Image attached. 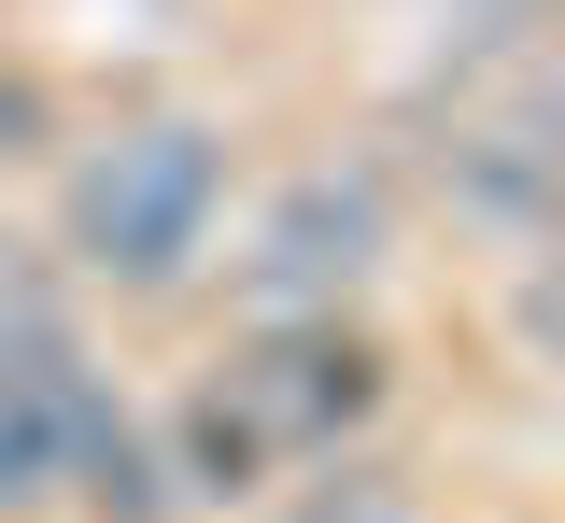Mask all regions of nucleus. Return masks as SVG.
Listing matches in <instances>:
<instances>
[{
  "mask_svg": "<svg viewBox=\"0 0 565 523\" xmlns=\"http://www.w3.org/2000/svg\"><path fill=\"white\" fill-rule=\"evenodd\" d=\"M226 213H241V128L199 114V99H141L114 128H71V156L43 170V226H57L71 298H114V311L212 298Z\"/></svg>",
  "mask_w": 565,
  "mask_h": 523,
  "instance_id": "nucleus-1",
  "label": "nucleus"
},
{
  "mask_svg": "<svg viewBox=\"0 0 565 523\" xmlns=\"http://www.w3.org/2000/svg\"><path fill=\"white\" fill-rule=\"evenodd\" d=\"M396 255H411V199H396V170H382V156H297L282 184H255V199L226 213L212 298H226V325L367 311Z\"/></svg>",
  "mask_w": 565,
  "mask_h": 523,
  "instance_id": "nucleus-2",
  "label": "nucleus"
},
{
  "mask_svg": "<svg viewBox=\"0 0 565 523\" xmlns=\"http://www.w3.org/2000/svg\"><path fill=\"white\" fill-rule=\"evenodd\" d=\"M212 382L255 410V439L282 452V481L297 467H326V452H367V425H382V396H396V369H382V340H367V311H297V325H226V354H212Z\"/></svg>",
  "mask_w": 565,
  "mask_h": 523,
  "instance_id": "nucleus-3",
  "label": "nucleus"
},
{
  "mask_svg": "<svg viewBox=\"0 0 565 523\" xmlns=\"http://www.w3.org/2000/svg\"><path fill=\"white\" fill-rule=\"evenodd\" d=\"M438 213L467 226L481 255H552L565 241V170H552V142L523 128V114H467V128H438Z\"/></svg>",
  "mask_w": 565,
  "mask_h": 523,
  "instance_id": "nucleus-4",
  "label": "nucleus"
},
{
  "mask_svg": "<svg viewBox=\"0 0 565 523\" xmlns=\"http://www.w3.org/2000/svg\"><path fill=\"white\" fill-rule=\"evenodd\" d=\"M57 156H71V99H57V72L0 43V184H29V170H57Z\"/></svg>",
  "mask_w": 565,
  "mask_h": 523,
  "instance_id": "nucleus-5",
  "label": "nucleus"
},
{
  "mask_svg": "<svg viewBox=\"0 0 565 523\" xmlns=\"http://www.w3.org/2000/svg\"><path fill=\"white\" fill-rule=\"evenodd\" d=\"M523 128L552 142V170H565V57H537V85H523Z\"/></svg>",
  "mask_w": 565,
  "mask_h": 523,
  "instance_id": "nucleus-6",
  "label": "nucleus"
}]
</instances>
